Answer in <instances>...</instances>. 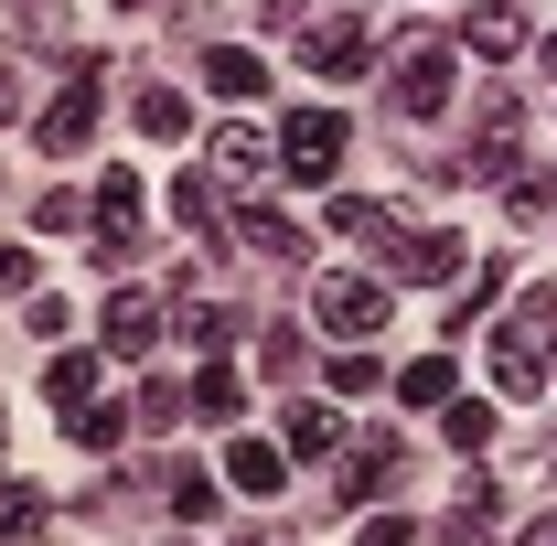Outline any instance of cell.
<instances>
[{
	"mask_svg": "<svg viewBox=\"0 0 557 546\" xmlns=\"http://www.w3.org/2000/svg\"><path fill=\"white\" fill-rule=\"evenodd\" d=\"M386 97H397V119H450V97H461V44H450V33H397V44H386Z\"/></svg>",
	"mask_w": 557,
	"mask_h": 546,
	"instance_id": "6da1fadb",
	"label": "cell"
},
{
	"mask_svg": "<svg viewBox=\"0 0 557 546\" xmlns=\"http://www.w3.org/2000/svg\"><path fill=\"white\" fill-rule=\"evenodd\" d=\"M97 108H108V75L75 54L65 86H54V108L33 119V150H54V161H65V150H86V139H97Z\"/></svg>",
	"mask_w": 557,
	"mask_h": 546,
	"instance_id": "7a4b0ae2",
	"label": "cell"
},
{
	"mask_svg": "<svg viewBox=\"0 0 557 546\" xmlns=\"http://www.w3.org/2000/svg\"><path fill=\"white\" fill-rule=\"evenodd\" d=\"M311 322L333 343H364V333H386V278H364V269H333V278H311Z\"/></svg>",
	"mask_w": 557,
	"mask_h": 546,
	"instance_id": "3957f363",
	"label": "cell"
},
{
	"mask_svg": "<svg viewBox=\"0 0 557 546\" xmlns=\"http://www.w3.org/2000/svg\"><path fill=\"white\" fill-rule=\"evenodd\" d=\"M515 150H525V97L493 86L483 108H472V150H461V172H472V183H515Z\"/></svg>",
	"mask_w": 557,
	"mask_h": 546,
	"instance_id": "277c9868",
	"label": "cell"
},
{
	"mask_svg": "<svg viewBox=\"0 0 557 546\" xmlns=\"http://www.w3.org/2000/svg\"><path fill=\"white\" fill-rule=\"evenodd\" d=\"M278 161H289V183H333V172H344V119H333V108H300V119L278 129Z\"/></svg>",
	"mask_w": 557,
	"mask_h": 546,
	"instance_id": "5b68a950",
	"label": "cell"
},
{
	"mask_svg": "<svg viewBox=\"0 0 557 546\" xmlns=\"http://www.w3.org/2000/svg\"><path fill=\"white\" fill-rule=\"evenodd\" d=\"M205 161H214V183H225V194H247V183H269V172H278V139L247 129V119H225V129L205 139Z\"/></svg>",
	"mask_w": 557,
	"mask_h": 546,
	"instance_id": "8992f818",
	"label": "cell"
},
{
	"mask_svg": "<svg viewBox=\"0 0 557 546\" xmlns=\"http://www.w3.org/2000/svg\"><path fill=\"white\" fill-rule=\"evenodd\" d=\"M97 343H108V364H139V353L161 343V300H150V289H108V311H97Z\"/></svg>",
	"mask_w": 557,
	"mask_h": 546,
	"instance_id": "52a82bcc",
	"label": "cell"
},
{
	"mask_svg": "<svg viewBox=\"0 0 557 546\" xmlns=\"http://www.w3.org/2000/svg\"><path fill=\"white\" fill-rule=\"evenodd\" d=\"M386 278H461V236L450 225H397L386 236Z\"/></svg>",
	"mask_w": 557,
	"mask_h": 546,
	"instance_id": "ba28073f",
	"label": "cell"
},
{
	"mask_svg": "<svg viewBox=\"0 0 557 546\" xmlns=\"http://www.w3.org/2000/svg\"><path fill=\"white\" fill-rule=\"evenodd\" d=\"M300 65L344 86V75H364V65H375V44H364V22H300Z\"/></svg>",
	"mask_w": 557,
	"mask_h": 546,
	"instance_id": "9c48e42d",
	"label": "cell"
},
{
	"mask_svg": "<svg viewBox=\"0 0 557 546\" xmlns=\"http://www.w3.org/2000/svg\"><path fill=\"white\" fill-rule=\"evenodd\" d=\"M461 54H483V65H515V54H525V0H483V11L461 22Z\"/></svg>",
	"mask_w": 557,
	"mask_h": 546,
	"instance_id": "30bf717a",
	"label": "cell"
},
{
	"mask_svg": "<svg viewBox=\"0 0 557 546\" xmlns=\"http://www.w3.org/2000/svg\"><path fill=\"white\" fill-rule=\"evenodd\" d=\"M172 322H183V343L214 364V353L236 343V322H247V311H236V300H205V289H183V311H172Z\"/></svg>",
	"mask_w": 557,
	"mask_h": 546,
	"instance_id": "8fae6325",
	"label": "cell"
},
{
	"mask_svg": "<svg viewBox=\"0 0 557 546\" xmlns=\"http://www.w3.org/2000/svg\"><path fill=\"white\" fill-rule=\"evenodd\" d=\"M172 214H183V225H194V236H225V183H214V161H194V172H183V183H172Z\"/></svg>",
	"mask_w": 557,
	"mask_h": 546,
	"instance_id": "7c38bea8",
	"label": "cell"
},
{
	"mask_svg": "<svg viewBox=\"0 0 557 546\" xmlns=\"http://www.w3.org/2000/svg\"><path fill=\"white\" fill-rule=\"evenodd\" d=\"M278 450H289V461H322V450H344V418H333V408H311V397H300V408L278 418Z\"/></svg>",
	"mask_w": 557,
	"mask_h": 546,
	"instance_id": "4fadbf2b",
	"label": "cell"
},
{
	"mask_svg": "<svg viewBox=\"0 0 557 546\" xmlns=\"http://www.w3.org/2000/svg\"><path fill=\"white\" fill-rule=\"evenodd\" d=\"M205 86H214V97H225V108H247V97L269 86V65H258L247 44H214V54H205Z\"/></svg>",
	"mask_w": 557,
	"mask_h": 546,
	"instance_id": "5bb4252c",
	"label": "cell"
},
{
	"mask_svg": "<svg viewBox=\"0 0 557 546\" xmlns=\"http://www.w3.org/2000/svg\"><path fill=\"white\" fill-rule=\"evenodd\" d=\"M225 482H236V493H278V482H289V450H278V439H236V450H225Z\"/></svg>",
	"mask_w": 557,
	"mask_h": 546,
	"instance_id": "9a60e30c",
	"label": "cell"
},
{
	"mask_svg": "<svg viewBox=\"0 0 557 546\" xmlns=\"http://www.w3.org/2000/svg\"><path fill=\"white\" fill-rule=\"evenodd\" d=\"M504 343H525V353H547V364H557V289H525L515 322H504Z\"/></svg>",
	"mask_w": 557,
	"mask_h": 546,
	"instance_id": "2e32d148",
	"label": "cell"
},
{
	"mask_svg": "<svg viewBox=\"0 0 557 546\" xmlns=\"http://www.w3.org/2000/svg\"><path fill=\"white\" fill-rule=\"evenodd\" d=\"M547 375H557L547 353H525V343L493 333V386H504V397H547Z\"/></svg>",
	"mask_w": 557,
	"mask_h": 546,
	"instance_id": "e0dca14e",
	"label": "cell"
},
{
	"mask_svg": "<svg viewBox=\"0 0 557 546\" xmlns=\"http://www.w3.org/2000/svg\"><path fill=\"white\" fill-rule=\"evenodd\" d=\"M236 247H247V258H289V269L311 258V236H300L289 214H247V225H236Z\"/></svg>",
	"mask_w": 557,
	"mask_h": 546,
	"instance_id": "ac0fdd59",
	"label": "cell"
},
{
	"mask_svg": "<svg viewBox=\"0 0 557 546\" xmlns=\"http://www.w3.org/2000/svg\"><path fill=\"white\" fill-rule=\"evenodd\" d=\"M397 397H408V408H450V397H461V364H450V353H418L408 375H397Z\"/></svg>",
	"mask_w": 557,
	"mask_h": 546,
	"instance_id": "d6986e66",
	"label": "cell"
},
{
	"mask_svg": "<svg viewBox=\"0 0 557 546\" xmlns=\"http://www.w3.org/2000/svg\"><path fill=\"white\" fill-rule=\"evenodd\" d=\"M129 119H139V139H183L194 129V97H183V86H139Z\"/></svg>",
	"mask_w": 557,
	"mask_h": 546,
	"instance_id": "ffe728a7",
	"label": "cell"
},
{
	"mask_svg": "<svg viewBox=\"0 0 557 546\" xmlns=\"http://www.w3.org/2000/svg\"><path fill=\"white\" fill-rule=\"evenodd\" d=\"M44 397H54V408H86V397H97V353H54V364H44Z\"/></svg>",
	"mask_w": 557,
	"mask_h": 546,
	"instance_id": "44dd1931",
	"label": "cell"
},
{
	"mask_svg": "<svg viewBox=\"0 0 557 546\" xmlns=\"http://www.w3.org/2000/svg\"><path fill=\"white\" fill-rule=\"evenodd\" d=\"M397 472V439H386V429H375V439H354V461H344V493L354 504H364V493H375V482Z\"/></svg>",
	"mask_w": 557,
	"mask_h": 546,
	"instance_id": "7402d4cb",
	"label": "cell"
},
{
	"mask_svg": "<svg viewBox=\"0 0 557 546\" xmlns=\"http://www.w3.org/2000/svg\"><path fill=\"white\" fill-rule=\"evenodd\" d=\"M333 236H364V247H386V236H397V214L364 204V194H333Z\"/></svg>",
	"mask_w": 557,
	"mask_h": 546,
	"instance_id": "603a6c76",
	"label": "cell"
},
{
	"mask_svg": "<svg viewBox=\"0 0 557 546\" xmlns=\"http://www.w3.org/2000/svg\"><path fill=\"white\" fill-rule=\"evenodd\" d=\"M440 429H450V450H493V408H483V397H450Z\"/></svg>",
	"mask_w": 557,
	"mask_h": 546,
	"instance_id": "cb8c5ba5",
	"label": "cell"
},
{
	"mask_svg": "<svg viewBox=\"0 0 557 546\" xmlns=\"http://www.w3.org/2000/svg\"><path fill=\"white\" fill-rule=\"evenodd\" d=\"M194 418H205V429H225V418H236V375H225V353L194 375Z\"/></svg>",
	"mask_w": 557,
	"mask_h": 546,
	"instance_id": "d4e9b609",
	"label": "cell"
},
{
	"mask_svg": "<svg viewBox=\"0 0 557 546\" xmlns=\"http://www.w3.org/2000/svg\"><path fill=\"white\" fill-rule=\"evenodd\" d=\"M44 514H54V504H44L33 482H0V536H44Z\"/></svg>",
	"mask_w": 557,
	"mask_h": 546,
	"instance_id": "484cf974",
	"label": "cell"
},
{
	"mask_svg": "<svg viewBox=\"0 0 557 546\" xmlns=\"http://www.w3.org/2000/svg\"><path fill=\"white\" fill-rule=\"evenodd\" d=\"M183 418H194V386H161V375L139 386V429H183Z\"/></svg>",
	"mask_w": 557,
	"mask_h": 546,
	"instance_id": "4316f807",
	"label": "cell"
},
{
	"mask_svg": "<svg viewBox=\"0 0 557 546\" xmlns=\"http://www.w3.org/2000/svg\"><path fill=\"white\" fill-rule=\"evenodd\" d=\"M65 429H75V450H119V429H129V418H119V408H97V397H86V408H65Z\"/></svg>",
	"mask_w": 557,
	"mask_h": 546,
	"instance_id": "83f0119b",
	"label": "cell"
},
{
	"mask_svg": "<svg viewBox=\"0 0 557 546\" xmlns=\"http://www.w3.org/2000/svg\"><path fill=\"white\" fill-rule=\"evenodd\" d=\"M97 225H139V172H108L97 183Z\"/></svg>",
	"mask_w": 557,
	"mask_h": 546,
	"instance_id": "f1b7e54d",
	"label": "cell"
},
{
	"mask_svg": "<svg viewBox=\"0 0 557 546\" xmlns=\"http://www.w3.org/2000/svg\"><path fill=\"white\" fill-rule=\"evenodd\" d=\"M333 397H375V353H364V343L333 353Z\"/></svg>",
	"mask_w": 557,
	"mask_h": 546,
	"instance_id": "f546056e",
	"label": "cell"
},
{
	"mask_svg": "<svg viewBox=\"0 0 557 546\" xmlns=\"http://www.w3.org/2000/svg\"><path fill=\"white\" fill-rule=\"evenodd\" d=\"M22 289H44L33 278V247H0V300H22Z\"/></svg>",
	"mask_w": 557,
	"mask_h": 546,
	"instance_id": "4dcf8cb0",
	"label": "cell"
},
{
	"mask_svg": "<svg viewBox=\"0 0 557 546\" xmlns=\"http://www.w3.org/2000/svg\"><path fill=\"white\" fill-rule=\"evenodd\" d=\"M172 514H214V482L205 472H172Z\"/></svg>",
	"mask_w": 557,
	"mask_h": 546,
	"instance_id": "1f68e13d",
	"label": "cell"
},
{
	"mask_svg": "<svg viewBox=\"0 0 557 546\" xmlns=\"http://www.w3.org/2000/svg\"><path fill=\"white\" fill-rule=\"evenodd\" d=\"M86 214H97V204H75V194H44V236H75Z\"/></svg>",
	"mask_w": 557,
	"mask_h": 546,
	"instance_id": "d6a6232c",
	"label": "cell"
},
{
	"mask_svg": "<svg viewBox=\"0 0 557 546\" xmlns=\"http://www.w3.org/2000/svg\"><path fill=\"white\" fill-rule=\"evenodd\" d=\"M354 536H364V546H408L418 525H408V514H364V525H354Z\"/></svg>",
	"mask_w": 557,
	"mask_h": 546,
	"instance_id": "836d02e7",
	"label": "cell"
},
{
	"mask_svg": "<svg viewBox=\"0 0 557 546\" xmlns=\"http://www.w3.org/2000/svg\"><path fill=\"white\" fill-rule=\"evenodd\" d=\"M0 119H22V65H0Z\"/></svg>",
	"mask_w": 557,
	"mask_h": 546,
	"instance_id": "e575fe53",
	"label": "cell"
},
{
	"mask_svg": "<svg viewBox=\"0 0 557 546\" xmlns=\"http://www.w3.org/2000/svg\"><path fill=\"white\" fill-rule=\"evenodd\" d=\"M515 546H557V514H536V525H525V536H515Z\"/></svg>",
	"mask_w": 557,
	"mask_h": 546,
	"instance_id": "d590c367",
	"label": "cell"
},
{
	"mask_svg": "<svg viewBox=\"0 0 557 546\" xmlns=\"http://www.w3.org/2000/svg\"><path fill=\"white\" fill-rule=\"evenodd\" d=\"M108 11H161V0H108Z\"/></svg>",
	"mask_w": 557,
	"mask_h": 546,
	"instance_id": "8d00e7d4",
	"label": "cell"
},
{
	"mask_svg": "<svg viewBox=\"0 0 557 546\" xmlns=\"http://www.w3.org/2000/svg\"><path fill=\"white\" fill-rule=\"evenodd\" d=\"M547 75H557V33H547Z\"/></svg>",
	"mask_w": 557,
	"mask_h": 546,
	"instance_id": "74e56055",
	"label": "cell"
},
{
	"mask_svg": "<svg viewBox=\"0 0 557 546\" xmlns=\"http://www.w3.org/2000/svg\"><path fill=\"white\" fill-rule=\"evenodd\" d=\"M247 546H289V536H247Z\"/></svg>",
	"mask_w": 557,
	"mask_h": 546,
	"instance_id": "f35d334b",
	"label": "cell"
},
{
	"mask_svg": "<svg viewBox=\"0 0 557 546\" xmlns=\"http://www.w3.org/2000/svg\"><path fill=\"white\" fill-rule=\"evenodd\" d=\"M0 439H11V418H0Z\"/></svg>",
	"mask_w": 557,
	"mask_h": 546,
	"instance_id": "ab89813d",
	"label": "cell"
}]
</instances>
